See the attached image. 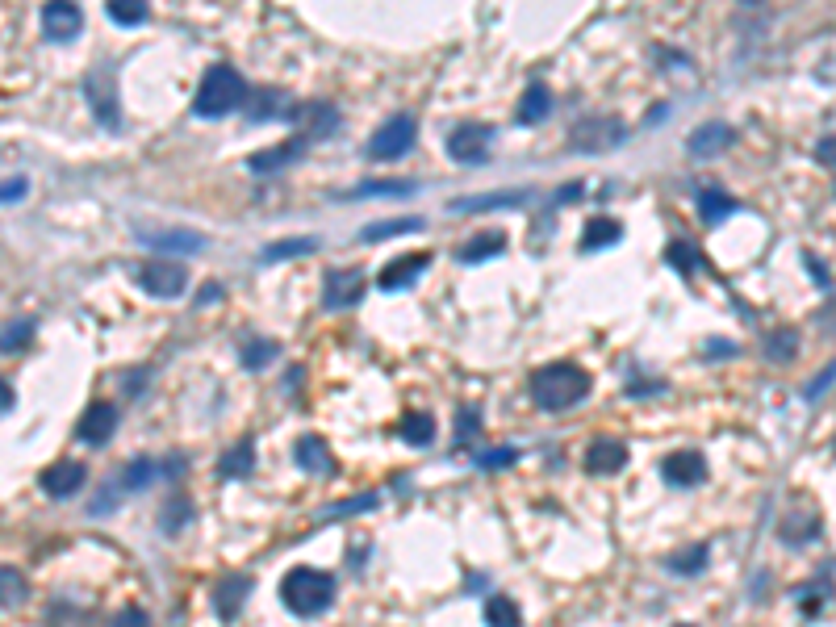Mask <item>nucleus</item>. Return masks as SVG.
Returning a JSON list of instances; mask_svg holds the SVG:
<instances>
[{"instance_id": "f257e3e1", "label": "nucleus", "mask_w": 836, "mask_h": 627, "mask_svg": "<svg viewBox=\"0 0 836 627\" xmlns=\"http://www.w3.org/2000/svg\"><path fill=\"white\" fill-rule=\"evenodd\" d=\"M590 393V373L577 364H548L531 377V398L540 410H569Z\"/></svg>"}, {"instance_id": "f03ea898", "label": "nucleus", "mask_w": 836, "mask_h": 627, "mask_svg": "<svg viewBox=\"0 0 836 627\" xmlns=\"http://www.w3.org/2000/svg\"><path fill=\"white\" fill-rule=\"evenodd\" d=\"M331 598H335V577L331 573H322V569H289L285 573V582H281V602L293 611V615H318V611H327L331 607Z\"/></svg>"}, {"instance_id": "7ed1b4c3", "label": "nucleus", "mask_w": 836, "mask_h": 627, "mask_svg": "<svg viewBox=\"0 0 836 627\" xmlns=\"http://www.w3.org/2000/svg\"><path fill=\"white\" fill-rule=\"evenodd\" d=\"M247 101V80L235 67H209L197 97H193V113L197 118H226Z\"/></svg>"}, {"instance_id": "20e7f679", "label": "nucleus", "mask_w": 836, "mask_h": 627, "mask_svg": "<svg viewBox=\"0 0 836 627\" xmlns=\"http://www.w3.org/2000/svg\"><path fill=\"white\" fill-rule=\"evenodd\" d=\"M414 138H418V126H414V118L410 113H398V118H389L377 134H373V143H368V155L373 159H402L410 147H414Z\"/></svg>"}, {"instance_id": "39448f33", "label": "nucleus", "mask_w": 836, "mask_h": 627, "mask_svg": "<svg viewBox=\"0 0 836 627\" xmlns=\"http://www.w3.org/2000/svg\"><path fill=\"white\" fill-rule=\"evenodd\" d=\"M490 138L494 130L490 126H481V122H464L448 134V155L456 159V164H481L485 155H490Z\"/></svg>"}, {"instance_id": "423d86ee", "label": "nucleus", "mask_w": 836, "mask_h": 627, "mask_svg": "<svg viewBox=\"0 0 836 627\" xmlns=\"http://www.w3.org/2000/svg\"><path fill=\"white\" fill-rule=\"evenodd\" d=\"M364 297V272L360 268H331L327 285H322V306L327 310H347Z\"/></svg>"}, {"instance_id": "0eeeda50", "label": "nucleus", "mask_w": 836, "mask_h": 627, "mask_svg": "<svg viewBox=\"0 0 836 627\" xmlns=\"http://www.w3.org/2000/svg\"><path fill=\"white\" fill-rule=\"evenodd\" d=\"M138 285H143L151 297H180L184 285H189V272L180 264H168V260H151L138 268Z\"/></svg>"}, {"instance_id": "6e6552de", "label": "nucleus", "mask_w": 836, "mask_h": 627, "mask_svg": "<svg viewBox=\"0 0 836 627\" xmlns=\"http://www.w3.org/2000/svg\"><path fill=\"white\" fill-rule=\"evenodd\" d=\"M84 92H88V101L92 109H97V118L113 130L122 122V109H118V84H113V76L105 72V67H97L88 80H84Z\"/></svg>"}, {"instance_id": "1a4fd4ad", "label": "nucleus", "mask_w": 836, "mask_h": 627, "mask_svg": "<svg viewBox=\"0 0 836 627\" xmlns=\"http://www.w3.org/2000/svg\"><path fill=\"white\" fill-rule=\"evenodd\" d=\"M113 431H118V406H113V402H92L84 410V418H80V439H84V444H92V448H105L113 439Z\"/></svg>"}, {"instance_id": "9d476101", "label": "nucleus", "mask_w": 836, "mask_h": 627, "mask_svg": "<svg viewBox=\"0 0 836 627\" xmlns=\"http://www.w3.org/2000/svg\"><path fill=\"white\" fill-rule=\"evenodd\" d=\"M427 268H431V255H427V251H410V255H402V260H393V264L381 268V289H385V293H402V289H410Z\"/></svg>"}, {"instance_id": "9b49d317", "label": "nucleus", "mask_w": 836, "mask_h": 627, "mask_svg": "<svg viewBox=\"0 0 836 627\" xmlns=\"http://www.w3.org/2000/svg\"><path fill=\"white\" fill-rule=\"evenodd\" d=\"M623 122L615 118H598V122H586L573 130V151H611L623 143Z\"/></svg>"}, {"instance_id": "f8f14e48", "label": "nucleus", "mask_w": 836, "mask_h": 627, "mask_svg": "<svg viewBox=\"0 0 836 627\" xmlns=\"http://www.w3.org/2000/svg\"><path fill=\"white\" fill-rule=\"evenodd\" d=\"M285 118L301 126L297 138H306V143H310V138L331 134V130L339 126V113H335L331 105H297V109H285Z\"/></svg>"}, {"instance_id": "ddd939ff", "label": "nucleus", "mask_w": 836, "mask_h": 627, "mask_svg": "<svg viewBox=\"0 0 836 627\" xmlns=\"http://www.w3.org/2000/svg\"><path fill=\"white\" fill-rule=\"evenodd\" d=\"M42 30L51 42H72L84 30V13L76 5H46L42 9Z\"/></svg>"}, {"instance_id": "4468645a", "label": "nucleus", "mask_w": 836, "mask_h": 627, "mask_svg": "<svg viewBox=\"0 0 836 627\" xmlns=\"http://www.w3.org/2000/svg\"><path fill=\"white\" fill-rule=\"evenodd\" d=\"M301 155H306V138H289V143H281V147L255 151V155L247 159V168L260 172V176H272V172H285L293 159H301Z\"/></svg>"}, {"instance_id": "2eb2a0df", "label": "nucleus", "mask_w": 836, "mask_h": 627, "mask_svg": "<svg viewBox=\"0 0 836 627\" xmlns=\"http://www.w3.org/2000/svg\"><path fill=\"white\" fill-rule=\"evenodd\" d=\"M661 473H665L669 485H703L707 481V460L699 452H673V456H665Z\"/></svg>"}, {"instance_id": "dca6fc26", "label": "nucleus", "mask_w": 836, "mask_h": 627, "mask_svg": "<svg viewBox=\"0 0 836 627\" xmlns=\"http://www.w3.org/2000/svg\"><path fill=\"white\" fill-rule=\"evenodd\" d=\"M728 147H732V126H724V122H703L699 130L686 138V151L694 159H711V155L728 151Z\"/></svg>"}, {"instance_id": "f3484780", "label": "nucleus", "mask_w": 836, "mask_h": 627, "mask_svg": "<svg viewBox=\"0 0 836 627\" xmlns=\"http://www.w3.org/2000/svg\"><path fill=\"white\" fill-rule=\"evenodd\" d=\"M84 477H88L84 464L63 460V464H51V469L42 473V490L51 494V498H72V494L80 490V485H84Z\"/></svg>"}, {"instance_id": "a211bd4d", "label": "nucleus", "mask_w": 836, "mask_h": 627, "mask_svg": "<svg viewBox=\"0 0 836 627\" xmlns=\"http://www.w3.org/2000/svg\"><path fill=\"white\" fill-rule=\"evenodd\" d=\"M247 594H251V582H247V577H243V573H226L222 582H218V590H214V611H218V619H222V623L235 619Z\"/></svg>"}, {"instance_id": "6ab92c4d", "label": "nucleus", "mask_w": 836, "mask_h": 627, "mask_svg": "<svg viewBox=\"0 0 836 627\" xmlns=\"http://www.w3.org/2000/svg\"><path fill=\"white\" fill-rule=\"evenodd\" d=\"M623 464H627V448L619 444V439H594V444L586 448V469L598 473V477L619 473Z\"/></svg>"}, {"instance_id": "aec40b11", "label": "nucleus", "mask_w": 836, "mask_h": 627, "mask_svg": "<svg viewBox=\"0 0 836 627\" xmlns=\"http://www.w3.org/2000/svg\"><path fill=\"white\" fill-rule=\"evenodd\" d=\"M293 456H297V464H301L306 473H322V477H331V473H335V456H331V448L322 444L318 435H301Z\"/></svg>"}, {"instance_id": "412c9836", "label": "nucleus", "mask_w": 836, "mask_h": 627, "mask_svg": "<svg viewBox=\"0 0 836 627\" xmlns=\"http://www.w3.org/2000/svg\"><path fill=\"white\" fill-rule=\"evenodd\" d=\"M548 113H552V92L544 84H531L523 92V101H519V122L523 126H536V122L548 118Z\"/></svg>"}, {"instance_id": "4be33fe9", "label": "nucleus", "mask_w": 836, "mask_h": 627, "mask_svg": "<svg viewBox=\"0 0 836 627\" xmlns=\"http://www.w3.org/2000/svg\"><path fill=\"white\" fill-rule=\"evenodd\" d=\"M619 239H623V226H619L615 218H590V222L582 226V247H586V251L611 247V243H619Z\"/></svg>"}, {"instance_id": "5701e85b", "label": "nucleus", "mask_w": 836, "mask_h": 627, "mask_svg": "<svg viewBox=\"0 0 836 627\" xmlns=\"http://www.w3.org/2000/svg\"><path fill=\"white\" fill-rule=\"evenodd\" d=\"M26 598H30V582L17 569L0 565V611H17Z\"/></svg>"}, {"instance_id": "b1692460", "label": "nucleus", "mask_w": 836, "mask_h": 627, "mask_svg": "<svg viewBox=\"0 0 836 627\" xmlns=\"http://www.w3.org/2000/svg\"><path fill=\"white\" fill-rule=\"evenodd\" d=\"M506 251V235L502 230H490V235H473V243L460 247V260L464 264H477V260H494V255Z\"/></svg>"}, {"instance_id": "393cba45", "label": "nucleus", "mask_w": 836, "mask_h": 627, "mask_svg": "<svg viewBox=\"0 0 836 627\" xmlns=\"http://www.w3.org/2000/svg\"><path fill=\"white\" fill-rule=\"evenodd\" d=\"M410 230H423L418 218H389V222H368L360 230L364 243H381V239H393V235H410Z\"/></svg>"}, {"instance_id": "a878e982", "label": "nucleus", "mask_w": 836, "mask_h": 627, "mask_svg": "<svg viewBox=\"0 0 836 627\" xmlns=\"http://www.w3.org/2000/svg\"><path fill=\"white\" fill-rule=\"evenodd\" d=\"M519 201H527V189H510V193H490V197H460L452 209L456 214H473V209H506V205H519Z\"/></svg>"}, {"instance_id": "bb28decb", "label": "nucleus", "mask_w": 836, "mask_h": 627, "mask_svg": "<svg viewBox=\"0 0 836 627\" xmlns=\"http://www.w3.org/2000/svg\"><path fill=\"white\" fill-rule=\"evenodd\" d=\"M398 431H402V439L406 444H414V448H423V444H431L435 439V418L431 414H418V410H410L402 423H398Z\"/></svg>"}, {"instance_id": "cd10ccee", "label": "nucleus", "mask_w": 836, "mask_h": 627, "mask_svg": "<svg viewBox=\"0 0 836 627\" xmlns=\"http://www.w3.org/2000/svg\"><path fill=\"white\" fill-rule=\"evenodd\" d=\"M255 469V448H251V439H243V444H235L222 460H218V473L222 477H247Z\"/></svg>"}, {"instance_id": "c85d7f7f", "label": "nucleus", "mask_w": 836, "mask_h": 627, "mask_svg": "<svg viewBox=\"0 0 836 627\" xmlns=\"http://www.w3.org/2000/svg\"><path fill=\"white\" fill-rule=\"evenodd\" d=\"M147 247H155V251H201L205 239L193 235V230H168V235H147Z\"/></svg>"}, {"instance_id": "c756f323", "label": "nucleus", "mask_w": 836, "mask_h": 627, "mask_svg": "<svg viewBox=\"0 0 836 627\" xmlns=\"http://www.w3.org/2000/svg\"><path fill=\"white\" fill-rule=\"evenodd\" d=\"M485 623L490 627H523V615L506 594H494L490 602H485Z\"/></svg>"}, {"instance_id": "7c9ffc66", "label": "nucleus", "mask_w": 836, "mask_h": 627, "mask_svg": "<svg viewBox=\"0 0 836 627\" xmlns=\"http://www.w3.org/2000/svg\"><path fill=\"white\" fill-rule=\"evenodd\" d=\"M736 209V201L728 197V193H715V189H707V193H699V218L707 222V226H715V222H724L728 214Z\"/></svg>"}, {"instance_id": "2f4dec72", "label": "nucleus", "mask_w": 836, "mask_h": 627, "mask_svg": "<svg viewBox=\"0 0 836 627\" xmlns=\"http://www.w3.org/2000/svg\"><path fill=\"white\" fill-rule=\"evenodd\" d=\"M669 569L682 573V577H686V573H703V569H707V544H694L690 552H673V556H669Z\"/></svg>"}, {"instance_id": "473e14b6", "label": "nucleus", "mask_w": 836, "mask_h": 627, "mask_svg": "<svg viewBox=\"0 0 836 627\" xmlns=\"http://www.w3.org/2000/svg\"><path fill=\"white\" fill-rule=\"evenodd\" d=\"M310 251H318V239H310V235H301V239H285V243H272V247L264 251V260H293V255H310Z\"/></svg>"}, {"instance_id": "72a5a7b5", "label": "nucleus", "mask_w": 836, "mask_h": 627, "mask_svg": "<svg viewBox=\"0 0 836 627\" xmlns=\"http://www.w3.org/2000/svg\"><path fill=\"white\" fill-rule=\"evenodd\" d=\"M109 17L118 21V26H138V21H147V5L143 0H113Z\"/></svg>"}, {"instance_id": "f704fd0d", "label": "nucleus", "mask_w": 836, "mask_h": 627, "mask_svg": "<svg viewBox=\"0 0 836 627\" xmlns=\"http://www.w3.org/2000/svg\"><path fill=\"white\" fill-rule=\"evenodd\" d=\"M34 335V322H17V327H5L0 331V352H17V347H26Z\"/></svg>"}, {"instance_id": "c9c22d12", "label": "nucleus", "mask_w": 836, "mask_h": 627, "mask_svg": "<svg viewBox=\"0 0 836 627\" xmlns=\"http://www.w3.org/2000/svg\"><path fill=\"white\" fill-rule=\"evenodd\" d=\"M151 477H155V464L138 456V460H130V469H126V477H122V485H126V490H143Z\"/></svg>"}, {"instance_id": "e433bc0d", "label": "nucleus", "mask_w": 836, "mask_h": 627, "mask_svg": "<svg viewBox=\"0 0 836 627\" xmlns=\"http://www.w3.org/2000/svg\"><path fill=\"white\" fill-rule=\"evenodd\" d=\"M193 519V510H189V502H180V498H172L168 502V510H164V531H180L184 523Z\"/></svg>"}, {"instance_id": "4c0bfd02", "label": "nucleus", "mask_w": 836, "mask_h": 627, "mask_svg": "<svg viewBox=\"0 0 836 627\" xmlns=\"http://www.w3.org/2000/svg\"><path fill=\"white\" fill-rule=\"evenodd\" d=\"M272 356H276V347H272V343H264V339L243 347V364H247V368H264Z\"/></svg>"}, {"instance_id": "58836bf2", "label": "nucleus", "mask_w": 836, "mask_h": 627, "mask_svg": "<svg viewBox=\"0 0 836 627\" xmlns=\"http://www.w3.org/2000/svg\"><path fill=\"white\" fill-rule=\"evenodd\" d=\"M665 255H669V264H678L682 272H690L694 264H699V251H694L690 243H673V247H669Z\"/></svg>"}, {"instance_id": "ea45409f", "label": "nucleus", "mask_w": 836, "mask_h": 627, "mask_svg": "<svg viewBox=\"0 0 836 627\" xmlns=\"http://www.w3.org/2000/svg\"><path fill=\"white\" fill-rule=\"evenodd\" d=\"M770 356L782 360V356H795V331H778L774 343H770Z\"/></svg>"}, {"instance_id": "a19ab883", "label": "nucleus", "mask_w": 836, "mask_h": 627, "mask_svg": "<svg viewBox=\"0 0 836 627\" xmlns=\"http://www.w3.org/2000/svg\"><path fill=\"white\" fill-rule=\"evenodd\" d=\"M26 189H30V184L21 180V176L17 180H5V184H0V205H5V201H21V197H26Z\"/></svg>"}, {"instance_id": "79ce46f5", "label": "nucleus", "mask_w": 836, "mask_h": 627, "mask_svg": "<svg viewBox=\"0 0 836 627\" xmlns=\"http://www.w3.org/2000/svg\"><path fill=\"white\" fill-rule=\"evenodd\" d=\"M113 627H151V623H147V615L138 611V607H126L118 619H113Z\"/></svg>"}, {"instance_id": "37998d69", "label": "nucleus", "mask_w": 836, "mask_h": 627, "mask_svg": "<svg viewBox=\"0 0 836 627\" xmlns=\"http://www.w3.org/2000/svg\"><path fill=\"white\" fill-rule=\"evenodd\" d=\"M356 193H410V184H402V180H385V184H364V189H356Z\"/></svg>"}, {"instance_id": "c03bdc74", "label": "nucleus", "mask_w": 836, "mask_h": 627, "mask_svg": "<svg viewBox=\"0 0 836 627\" xmlns=\"http://www.w3.org/2000/svg\"><path fill=\"white\" fill-rule=\"evenodd\" d=\"M510 460H515V452H510V448H502V452H481L485 469H494V464H510Z\"/></svg>"}, {"instance_id": "a18cd8bd", "label": "nucleus", "mask_w": 836, "mask_h": 627, "mask_svg": "<svg viewBox=\"0 0 836 627\" xmlns=\"http://www.w3.org/2000/svg\"><path fill=\"white\" fill-rule=\"evenodd\" d=\"M13 406V385L9 381H0V414H5Z\"/></svg>"}, {"instance_id": "49530a36", "label": "nucleus", "mask_w": 836, "mask_h": 627, "mask_svg": "<svg viewBox=\"0 0 836 627\" xmlns=\"http://www.w3.org/2000/svg\"><path fill=\"white\" fill-rule=\"evenodd\" d=\"M214 297H222V289H218V285H205V289L197 293V306H209Z\"/></svg>"}, {"instance_id": "de8ad7c7", "label": "nucleus", "mask_w": 836, "mask_h": 627, "mask_svg": "<svg viewBox=\"0 0 836 627\" xmlns=\"http://www.w3.org/2000/svg\"><path fill=\"white\" fill-rule=\"evenodd\" d=\"M678 627H690V623H678Z\"/></svg>"}]
</instances>
